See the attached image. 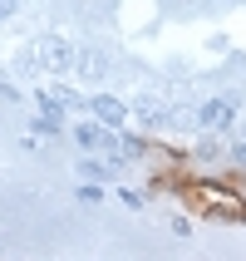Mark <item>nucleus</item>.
Returning a JSON list of instances; mask_svg holds the SVG:
<instances>
[{"mask_svg": "<svg viewBox=\"0 0 246 261\" xmlns=\"http://www.w3.org/2000/svg\"><path fill=\"white\" fill-rule=\"evenodd\" d=\"M197 123H202V128H222V123H232V103H227V99L202 103V109H197Z\"/></svg>", "mask_w": 246, "mask_h": 261, "instance_id": "f257e3e1", "label": "nucleus"}, {"mask_svg": "<svg viewBox=\"0 0 246 261\" xmlns=\"http://www.w3.org/2000/svg\"><path fill=\"white\" fill-rule=\"evenodd\" d=\"M74 138H79V148H84V153H99V148H108V133H103V123H79V128H74Z\"/></svg>", "mask_w": 246, "mask_h": 261, "instance_id": "f03ea898", "label": "nucleus"}, {"mask_svg": "<svg viewBox=\"0 0 246 261\" xmlns=\"http://www.w3.org/2000/svg\"><path fill=\"white\" fill-rule=\"evenodd\" d=\"M89 109H94L99 118H108V123H123V118H128V109H123L118 99H108V94H94V99H89Z\"/></svg>", "mask_w": 246, "mask_h": 261, "instance_id": "7ed1b4c3", "label": "nucleus"}, {"mask_svg": "<svg viewBox=\"0 0 246 261\" xmlns=\"http://www.w3.org/2000/svg\"><path fill=\"white\" fill-rule=\"evenodd\" d=\"M44 59H49L54 69H64V64H74V55H69V44H64V40H44Z\"/></svg>", "mask_w": 246, "mask_h": 261, "instance_id": "20e7f679", "label": "nucleus"}, {"mask_svg": "<svg viewBox=\"0 0 246 261\" xmlns=\"http://www.w3.org/2000/svg\"><path fill=\"white\" fill-rule=\"evenodd\" d=\"M79 173H84L89 182H103V177L114 173V168H108V163H103V158H84V163H79Z\"/></svg>", "mask_w": 246, "mask_h": 261, "instance_id": "39448f33", "label": "nucleus"}, {"mask_svg": "<svg viewBox=\"0 0 246 261\" xmlns=\"http://www.w3.org/2000/svg\"><path fill=\"white\" fill-rule=\"evenodd\" d=\"M15 10V0H0V20H5V15H10Z\"/></svg>", "mask_w": 246, "mask_h": 261, "instance_id": "423d86ee", "label": "nucleus"}]
</instances>
